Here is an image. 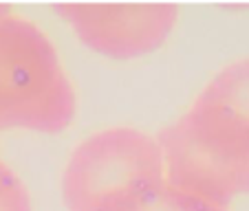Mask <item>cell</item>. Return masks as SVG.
<instances>
[{
    "label": "cell",
    "instance_id": "cell-1",
    "mask_svg": "<svg viewBox=\"0 0 249 211\" xmlns=\"http://www.w3.org/2000/svg\"><path fill=\"white\" fill-rule=\"evenodd\" d=\"M75 86L55 44L33 20H0V130L55 134L73 123Z\"/></svg>",
    "mask_w": 249,
    "mask_h": 211
},
{
    "label": "cell",
    "instance_id": "cell-2",
    "mask_svg": "<svg viewBox=\"0 0 249 211\" xmlns=\"http://www.w3.org/2000/svg\"><path fill=\"white\" fill-rule=\"evenodd\" d=\"M157 143L174 187L221 207L249 194V130L223 110L194 99L157 132Z\"/></svg>",
    "mask_w": 249,
    "mask_h": 211
},
{
    "label": "cell",
    "instance_id": "cell-3",
    "mask_svg": "<svg viewBox=\"0 0 249 211\" xmlns=\"http://www.w3.org/2000/svg\"><path fill=\"white\" fill-rule=\"evenodd\" d=\"M163 180L157 136L132 126L93 132L71 152L62 172L69 211H122L137 194Z\"/></svg>",
    "mask_w": 249,
    "mask_h": 211
},
{
    "label": "cell",
    "instance_id": "cell-4",
    "mask_svg": "<svg viewBox=\"0 0 249 211\" xmlns=\"http://www.w3.org/2000/svg\"><path fill=\"white\" fill-rule=\"evenodd\" d=\"M89 49L115 60H130L159 49L179 20L172 2L155 5H77L53 7Z\"/></svg>",
    "mask_w": 249,
    "mask_h": 211
},
{
    "label": "cell",
    "instance_id": "cell-5",
    "mask_svg": "<svg viewBox=\"0 0 249 211\" xmlns=\"http://www.w3.org/2000/svg\"><path fill=\"white\" fill-rule=\"evenodd\" d=\"M196 101L223 110L249 130V57H240L223 66L203 86V90L196 95Z\"/></svg>",
    "mask_w": 249,
    "mask_h": 211
},
{
    "label": "cell",
    "instance_id": "cell-6",
    "mask_svg": "<svg viewBox=\"0 0 249 211\" xmlns=\"http://www.w3.org/2000/svg\"><path fill=\"white\" fill-rule=\"evenodd\" d=\"M122 211H230V207L196 198L163 179L137 194Z\"/></svg>",
    "mask_w": 249,
    "mask_h": 211
},
{
    "label": "cell",
    "instance_id": "cell-7",
    "mask_svg": "<svg viewBox=\"0 0 249 211\" xmlns=\"http://www.w3.org/2000/svg\"><path fill=\"white\" fill-rule=\"evenodd\" d=\"M0 211H33L27 185L0 159Z\"/></svg>",
    "mask_w": 249,
    "mask_h": 211
},
{
    "label": "cell",
    "instance_id": "cell-8",
    "mask_svg": "<svg viewBox=\"0 0 249 211\" xmlns=\"http://www.w3.org/2000/svg\"><path fill=\"white\" fill-rule=\"evenodd\" d=\"M11 14V7L9 5H0V20L5 18V16H9Z\"/></svg>",
    "mask_w": 249,
    "mask_h": 211
}]
</instances>
